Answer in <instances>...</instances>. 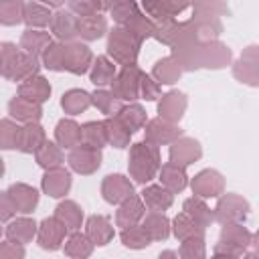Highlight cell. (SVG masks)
I'll list each match as a JSON object with an SVG mask.
<instances>
[{
    "label": "cell",
    "mask_w": 259,
    "mask_h": 259,
    "mask_svg": "<svg viewBox=\"0 0 259 259\" xmlns=\"http://www.w3.org/2000/svg\"><path fill=\"white\" fill-rule=\"evenodd\" d=\"M105 28H107V22L101 14L77 18V36H83L87 40H95V38L103 36Z\"/></svg>",
    "instance_id": "cell-31"
},
{
    "label": "cell",
    "mask_w": 259,
    "mask_h": 259,
    "mask_svg": "<svg viewBox=\"0 0 259 259\" xmlns=\"http://www.w3.org/2000/svg\"><path fill=\"white\" fill-rule=\"evenodd\" d=\"M140 77H142V71L136 67V65H127L123 67V71L111 81V93L115 99H136L140 95Z\"/></svg>",
    "instance_id": "cell-6"
},
{
    "label": "cell",
    "mask_w": 259,
    "mask_h": 259,
    "mask_svg": "<svg viewBox=\"0 0 259 259\" xmlns=\"http://www.w3.org/2000/svg\"><path fill=\"white\" fill-rule=\"evenodd\" d=\"M47 142L45 130L38 123H26L24 127H20V138H18V150L24 154H36L38 148Z\"/></svg>",
    "instance_id": "cell-21"
},
{
    "label": "cell",
    "mask_w": 259,
    "mask_h": 259,
    "mask_svg": "<svg viewBox=\"0 0 259 259\" xmlns=\"http://www.w3.org/2000/svg\"><path fill=\"white\" fill-rule=\"evenodd\" d=\"M51 28H53L55 36H59L61 40L73 42V38L77 36V16L71 14L69 10L57 12L51 20Z\"/></svg>",
    "instance_id": "cell-23"
},
{
    "label": "cell",
    "mask_w": 259,
    "mask_h": 259,
    "mask_svg": "<svg viewBox=\"0 0 259 259\" xmlns=\"http://www.w3.org/2000/svg\"><path fill=\"white\" fill-rule=\"evenodd\" d=\"M144 8H146L152 16L160 18V20H170V18L178 16L186 6H182V4H172V2H148V4H144Z\"/></svg>",
    "instance_id": "cell-46"
},
{
    "label": "cell",
    "mask_w": 259,
    "mask_h": 259,
    "mask_svg": "<svg viewBox=\"0 0 259 259\" xmlns=\"http://www.w3.org/2000/svg\"><path fill=\"white\" fill-rule=\"evenodd\" d=\"M8 196L12 198L16 210H18V212H24V214H26V212H32L34 206H36V202H38V192H36L32 186L22 184V182L12 184V186L8 188Z\"/></svg>",
    "instance_id": "cell-19"
},
{
    "label": "cell",
    "mask_w": 259,
    "mask_h": 259,
    "mask_svg": "<svg viewBox=\"0 0 259 259\" xmlns=\"http://www.w3.org/2000/svg\"><path fill=\"white\" fill-rule=\"evenodd\" d=\"M158 259H180V257H178V253H174V251L168 249V251H162Z\"/></svg>",
    "instance_id": "cell-54"
},
{
    "label": "cell",
    "mask_w": 259,
    "mask_h": 259,
    "mask_svg": "<svg viewBox=\"0 0 259 259\" xmlns=\"http://www.w3.org/2000/svg\"><path fill=\"white\" fill-rule=\"evenodd\" d=\"M81 144L91 146L95 150H99L101 146L107 144L105 140V130H103V121H87L81 125Z\"/></svg>",
    "instance_id": "cell-38"
},
{
    "label": "cell",
    "mask_w": 259,
    "mask_h": 259,
    "mask_svg": "<svg viewBox=\"0 0 259 259\" xmlns=\"http://www.w3.org/2000/svg\"><path fill=\"white\" fill-rule=\"evenodd\" d=\"M18 95L24 97V99H30V101H34V103H42V101H47L49 95H51V85H49V81H47L45 77L34 75V77H28V79H24V81L20 83Z\"/></svg>",
    "instance_id": "cell-20"
},
{
    "label": "cell",
    "mask_w": 259,
    "mask_h": 259,
    "mask_svg": "<svg viewBox=\"0 0 259 259\" xmlns=\"http://www.w3.org/2000/svg\"><path fill=\"white\" fill-rule=\"evenodd\" d=\"M184 214H188L202 229H206L212 223V210L200 198H188V200H184Z\"/></svg>",
    "instance_id": "cell-36"
},
{
    "label": "cell",
    "mask_w": 259,
    "mask_h": 259,
    "mask_svg": "<svg viewBox=\"0 0 259 259\" xmlns=\"http://www.w3.org/2000/svg\"><path fill=\"white\" fill-rule=\"evenodd\" d=\"M140 38L130 32L127 28H113L109 32V40H107V53L121 65H134L138 51H140Z\"/></svg>",
    "instance_id": "cell-4"
},
{
    "label": "cell",
    "mask_w": 259,
    "mask_h": 259,
    "mask_svg": "<svg viewBox=\"0 0 259 259\" xmlns=\"http://www.w3.org/2000/svg\"><path fill=\"white\" fill-rule=\"evenodd\" d=\"M65 233H67V229H65L55 217L45 219V221L40 223V227H38V245H40L42 249L55 251V249L61 247V243H63V239H65Z\"/></svg>",
    "instance_id": "cell-14"
},
{
    "label": "cell",
    "mask_w": 259,
    "mask_h": 259,
    "mask_svg": "<svg viewBox=\"0 0 259 259\" xmlns=\"http://www.w3.org/2000/svg\"><path fill=\"white\" fill-rule=\"evenodd\" d=\"M0 233H2V229H0Z\"/></svg>",
    "instance_id": "cell-58"
},
{
    "label": "cell",
    "mask_w": 259,
    "mask_h": 259,
    "mask_svg": "<svg viewBox=\"0 0 259 259\" xmlns=\"http://www.w3.org/2000/svg\"><path fill=\"white\" fill-rule=\"evenodd\" d=\"M49 45H51V34H49V32H42V30H32V28H28V30L22 34V38H20L22 51H24L26 55H30V57H36V59H38V55L45 53V49H47Z\"/></svg>",
    "instance_id": "cell-28"
},
{
    "label": "cell",
    "mask_w": 259,
    "mask_h": 259,
    "mask_svg": "<svg viewBox=\"0 0 259 259\" xmlns=\"http://www.w3.org/2000/svg\"><path fill=\"white\" fill-rule=\"evenodd\" d=\"M63 162H65V158H63L61 148H59L57 144L49 142V140H47V142L38 148V152H36V164L42 166V168H47V170L61 168Z\"/></svg>",
    "instance_id": "cell-35"
},
{
    "label": "cell",
    "mask_w": 259,
    "mask_h": 259,
    "mask_svg": "<svg viewBox=\"0 0 259 259\" xmlns=\"http://www.w3.org/2000/svg\"><path fill=\"white\" fill-rule=\"evenodd\" d=\"M142 198L150 206V210H156V212H162L172 206V192H168L164 186H158V184L146 186L142 192Z\"/></svg>",
    "instance_id": "cell-29"
},
{
    "label": "cell",
    "mask_w": 259,
    "mask_h": 259,
    "mask_svg": "<svg viewBox=\"0 0 259 259\" xmlns=\"http://www.w3.org/2000/svg\"><path fill=\"white\" fill-rule=\"evenodd\" d=\"M69 188H71V174L63 168L47 170V174L42 176V190L53 198L65 196Z\"/></svg>",
    "instance_id": "cell-17"
},
{
    "label": "cell",
    "mask_w": 259,
    "mask_h": 259,
    "mask_svg": "<svg viewBox=\"0 0 259 259\" xmlns=\"http://www.w3.org/2000/svg\"><path fill=\"white\" fill-rule=\"evenodd\" d=\"M249 243H251V233L243 225L231 223V225H225L223 227L221 241L214 245V253H225V255L239 257Z\"/></svg>",
    "instance_id": "cell-5"
},
{
    "label": "cell",
    "mask_w": 259,
    "mask_h": 259,
    "mask_svg": "<svg viewBox=\"0 0 259 259\" xmlns=\"http://www.w3.org/2000/svg\"><path fill=\"white\" fill-rule=\"evenodd\" d=\"M142 217H144V204L136 194H132L130 198H125L121 202V206H119V210L115 214V223L119 227L127 229V227H134Z\"/></svg>",
    "instance_id": "cell-22"
},
{
    "label": "cell",
    "mask_w": 259,
    "mask_h": 259,
    "mask_svg": "<svg viewBox=\"0 0 259 259\" xmlns=\"http://www.w3.org/2000/svg\"><path fill=\"white\" fill-rule=\"evenodd\" d=\"M140 95H142L144 99L152 101V99L160 97V85H158L152 77H148V75L142 73V77H140Z\"/></svg>",
    "instance_id": "cell-51"
},
{
    "label": "cell",
    "mask_w": 259,
    "mask_h": 259,
    "mask_svg": "<svg viewBox=\"0 0 259 259\" xmlns=\"http://www.w3.org/2000/svg\"><path fill=\"white\" fill-rule=\"evenodd\" d=\"M42 65L51 71H65V45L51 42L42 53Z\"/></svg>",
    "instance_id": "cell-43"
},
{
    "label": "cell",
    "mask_w": 259,
    "mask_h": 259,
    "mask_svg": "<svg viewBox=\"0 0 259 259\" xmlns=\"http://www.w3.org/2000/svg\"><path fill=\"white\" fill-rule=\"evenodd\" d=\"M22 10L24 4L18 0H8V2H0V22L2 24H18L22 20Z\"/></svg>",
    "instance_id": "cell-48"
},
{
    "label": "cell",
    "mask_w": 259,
    "mask_h": 259,
    "mask_svg": "<svg viewBox=\"0 0 259 259\" xmlns=\"http://www.w3.org/2000/svg\"><path fill=\"white\" fill-rule=\"evenodd\" d=\"M2 174H4V160L0 158V176H2Z\"/></svg>",
    "instance_id": "cell-56"
},
{
    "label": "cell",
    "mask_w": 259,
    "mask_h": 259,
    "mask_svg": "<svg viewBox=\"0 0 259 259\" xmlns=\"http://www.w3.org/2000/svg\"><path fill=\"white\" fill-rule=\"evenodd\" d=\"M160 180H162V186L168 190V192H180L186 188V172L182 166H176L172 162L164 164L162 170H160Z\"/></svg>",
    "instance_id": "cell-27"
},
{
    "label": "cell",
    "mask_w": 259,
    "mask_h": 259,
    "mask_svg": "<svg viewBox=\"0 0 259 259\" xmlns=\"http://www.w3.org/2000/svg\"><path fill=\"white\" fill-rule=\"evenodd\" d=\"M38 71V59L26 55L12 42L0 45V73L10 81H24Z\"/></svg>",
    "instance_id": "cell-1"
},
{
    "label": "cell",
    "mask_w": 259,
    "mask_h": 259,
    "mask_svg": "<svg viewBox=\"0 0 259 259\" xmlns=\"http://www.w3.org/2000/svg\"><path fill=\"white\" fill-rule=\"evenodd\" d=\"M69 164L79 174H93L99 168V164H101V152L95 150V148H91V146L79 144L77 148L71 150Z\"/></svg>",
    "instance_id": "cell-8"
},
{
    "label": "cell",
    "mask_w": 259,
    "mask_h": 259,
    "mask_svg": "<svg viewBox=\"0 0 259 259\" xmlns=\"http://www.w3.org/2000/svg\"><path fill=\"white\" fill-rule=\"evenodd\" d=\"M8 113L18 119V121H24V123H36L42 115V107L40 103H34L30 99H24V97H12L10 103H8Z\"/></svg>",
    "instance_id": "cell-16"
},
{
    "label": "cell",
    "mask_w": 259,
    "mask_h": 259,
    "mask_svg": "<svg viewBox=\"0 0 259 259\" xmlns=\"http://www.w3.org/2000/svg\"><path fill=\"white\" fill-rule=\"evenodd\" d=\"M55 138H57L59 146L73 150L81 144V125H77L73 119H61L55 130Z\"/></svg>",
    "instance_id": "cell-30"
},
{
    "label": "cell",
    "mask_w": 259,
    "mask_h": 259,
    "mask_svg": "<svg viewBox=\"0 0 259 259\" xmlns=\"http://www.w3.org/2000/svg\"><path fill=\"white\" fill-rule=\"evenodd\" d=\"M109 8H111V16L121 24V28H127L140 40H144L146 36H152L156 32L154 24L144 14H140L136 4H132V2H117V4H109Z\"/></svg>",
    "instance_id": "cell-3"
},
{
    "label": "cell",
    "mask_w": 259,
    "mask_h": 259,
    "mask_svg": "<svg viewBox=\"0 0 259 259\" xmlns=\"http://www.w3.org/2000/svg\"><path fill=\"white\" fill-rule=\"evenodd\" d=\"M225 188V180L217 170H202L192 178V192L200 198L219 196Z\"/></svg>",
    "instance_id": "cell-11"
},
{
    "label": "cell",
    "mask_w": 259,
    "mask_h": 259,
    "mask_svg": "<svg viewBox=\"0 0 259 259\" xmlns=\"http://www.w3.org/2000/svg\"><path fill=\"white\" fill-rule=\"evenodd\" d=\"M55 219L67 229V231H77L83 221V210L77 202L65 200L55 208Z\"/></svg>",
    "instance_id": "cell-24"
},
{
    "label": "cell",
    "mask_w": 259,
    "mask_h": 259,
    "mask_svg": "<svg viewBox=\"0 0 259 259\" xmlns=\"http://www.w3.org/2000/svg\"><path fill=\"white\" fill-rule=\"evenodd\" d=\"M182 130L170 121H164V119H152L148 121L146 125V142L152 144V146H162V144H172L180 138Z\"/></svg>",
    "instance_id": "cell-9"
},
{
    "label": "cell",
    "mask_w": 259,
    "mask_h": 259,
    "mask_svg": "<svg viewBox=\"0 0 259 259\" xmlns=\"http://www.w3.org/2000/svg\"><path fill=\"white\" fill-rule=\"evenodd\" d=\"M121 243L130 249H144L150 245V237L146 235V231L142 227H127L121 231Z\"/></svg>",
    "instance_id": "cell-47"
},
{
    "label": "cell",
    "mask_w": 259,
    "mask_h": 259,
    "mask_svg": "<svg viewBox=\"0 0 259 259\" xmlns=\"http://www.w3.org/2000/svg\"><path fill=\"white\" fill-rule=\"evenodd\" d=\"M174 235L180 241H184V239H190V237H202L204 235V229L198 227L188 214L180 212V214L174 217Z\"/></svg>",
    "instance_id": "cell-42"
},
{
    "label": "cell",
    "mask_w": 259,
    "mask_h": 259,
    "mask_svg": "<svg viewBox=\"0 0 259 259\" xmlns=\"http://www.w3.org/2000/svg\"><path fill=\"white\" fill-rule=\"evenodd\" d=\"M22 20L32 28V26H47L51 24L53 20V14L47 6L42 4H36V2H28L24 4V10H22Z\"/></svg>",
    "instance_id": "cell-37"
},
{
    "label": "cell",
    "mask_w": 259,
    "mask_h": 259,
    "mask_svg": "<svg viewBox=\"0 0 259 259\" xmlns=\"http://www.w3.org/2000/svg\"><path fill=\"white\" fill-rule=\"evenodd\" d=\"M243 259H257V257H255V255H253V253H251V255H245V257H243Z\"/></svg>",
    "instance_id": "cell-57"
},
{
    "label": "cell",
    "mask_w": 259,
    "mask_h": 259,
    "mask_svg": "<svg viewBox=\"0 0 259 259\" xmlns=\"http://www.w3.org/2000/svg\"><path fill=\"white\" fill-rule=\"evenodd\" d=\"M93 251V243L87 239V235L73 233L65 243V253L73 259H87Z\"/></svg>",
    "instance_id": "cell-40"
},
{
    "label": "cell",
    "mask_w": 259,
    "mask_h": 259,
    "mask_svg": "<svg viewBox=\"0 0 259 259\" xmlns=\"http://www.w3.org/2000/svg\"><path fill=\"white\" fill-rule=\"evenodd\" d=\"M36 233V225L32 219H26V217H20L16 221H12L8 227H6V237L8 241L12 243H18V245H24V243H30L32 237Z\"/></svg>",
    "instance_id": "cell-26"
},
{
    "label": "cell",
    "mask_w": 259,
    "mask_h": 259,
    "mask_svg": "<svg viewBox=\"0 0 259 259\" xmlns=\"http://www.w3.org/2000/svg\"><path fill=\"white\" fill-rule=\"evenodd\" d=\"M113 75H115V65L107 57H97L91 67L89 79L93 85H107L113 81Z\"/></svg>",
    "instance_id": "cell-39"
},
{
    "label": "cell",
    "mask_w": 259,
    "mask_h": 259,
    "mask_svg": "<svg viewBox=\"0 0 259 259\" xmlns=\"http://www.w3.org/2000/svg\"><path fill=\"white\" fill-rule=\"evenodd\" d=\"M91 51L81 42H67L65 45V71H71L75 75H81L91 65Z\"/></svg>",
    "instance_id": "cell-12"
},
{
    "label": "cell",
    "mask_w": 259,
    "mask_h": 259,
    "mask_svg": "<svg viewBox=\"0 0 259 259\" xmlns=\"http://www.w3.org/2000/svg\"><path fill=\"white\" fill-rule=\"evenodd\" d=\"M0 259H24V247L12 241L0 243Z\"/></svg>",
    "instance_id": "cell-52"
},
{
    "label": "cell",
    "mask_w": 259,
    "mask_h": 259,
    "mask_svg": "<svg viewBox=\"0 0 259 259\" xmlns=\"http://www.w3.org/2000/svg\"><path fill=\"white\" fill-rule=\"evenodd\" d=\"M20 127L12 119H0V150L18 148Z\"/></svg>",
    "instance_id": "cell-45"
},
{
    "label": "cell",
    "mask_w": 259,
    "mask_h": 259,
    "mask_svg": "<svg viewBox=\"0 0 259 259\" xmlns=\"http://www.w3.org/2000/svg\"><path fill=\"white\" fill-rule=\"evenodd\" d=\"M160 168V152L148 142H138L130 150V174L136 182L146 184Z\"/></svg>",
    "instance_id": "cell-2"
},
{
    "label": "cell",
    "mask_w": 259,
    "mask_h": 259,
    "mask_svg": "<svg viewBox=\"0 0 259 259\" xmlns=\"http://www.w3.org/2000/svg\"><path fill=\"white\" fill-rule=\"evenodd\" d=\"M142 229L146 231V235L150 237V241H164L170 235V223H168V219L162 212H156V210H150L146 214Z\"/></svg>",
    "instance_id": "cell-25"
},
{
    "label": "cell",
    "mask_w": 259,
    "mask_h": 259,
    "mask_svg": "<svg viewBox=\"0 0 259 259\" xmlns=\"http://www.w3.org/2000/svg\"><path fill=\"white\" fill-rule=\"evenodd\" d=\"M186 109V97L184 93H178V91H170L166 95H162L160 103H158V113H160V119L164 121H178L182 117Z\"/></svg>",
    "instance_id": "cell-15"
},
{
    "label": "cell",
    "mask_w": 259,
    "mask_h": 259,
    "mask_svg": "<svg viewBox=\"0 0 259 259\" xmlns=\"http://www.w3.org/2000/svg\"><path fill=\"white\" fill-rule=\"evenodd\" d=\"M202 156V150H200V144L196 140H190V138H182V140H176L172 146H170V162L176 164V166H188L192 164L194 160H198Z\"/></svg>",
    "instance_id": "cell-13"
},
{
    "label": "cell",
    "mask_w": 259,
    "mask_h": 259,
    "mask_svg": "<svg viewBox=\"0 0 259 259\" xmlns=\"http://www.w3.org/2000/svg\"><path fill=\"white\" fill-rule=\"evenodd\" d=\"M85 231H87V239L93 245H107L113 239V227H111L109 219L103 217V214L89 217L87 225H85Z\"/></svg>",
    "instance_id": "cell-18"
},
{
    "label": "cell",
    "mask_w": 259,
    "mask_h": 259,
    "mask_svg": "<svg viewBox=\"0 0 259 259\" xmlns=\"http://www.w3.org/2000/svg\"><path fill=\"white\" fill-rule=\"evenodd\" d=\"M61 105H63V109H65L67 113L77 115V113L85 111V109L91 105V95H89L87 91H83V89H71V91H67V93L63 95Z\"/></svg>",
    "instance_id": "cell-34"
},
{
    "label": "cell",
    "mask_w": 259,
    "mask_h": 259,
    "mask_svg": "<svg viewBox=\"0 0 259 259\" xmlns=\"http://www.w3.org/2000/svg\"><path fill=\"white\" fill-rule=\"evenodd\" d=\"M247 210H249L247 200H243V198L237 196V194H225V196L217 202L214 212H212V219H217V221L223 223V225H231V223L243 221V217L247 214Z\"/></svg>",
    "instance_id": "cell-7"
},
{
    "label": "cell",
    "mask_w": 259,
    "mask_h": 259,
    "mask_svg": "<svg viewBox=\"0 0 259 259\" xmlns=\"http://www.w3.org/2000/svg\"><path fill=\"white\" fill-rule=\"evenodd\" d=\"M204 239L202 237H190L184 239L180 245V259H204Z\"/></svg>",
    "instance_id": "cell-49"
},
{
    "label": "cell",
    "mask_w": 259,
    "mask_h": 259,
    "mask_svg": "<svg viewBox=\"0 0 259 259\" xmlns=\"http://www.w3.org/2000/svg\"><path fill=\"white\" fill-rule=\"evenodd\" d=\"M180 65L174 57H166V59H160L156 65H154V77L160 81V83H174L178 81L180 77Z\"/></svg>",
    "instance_id": "cell-41"
},
{
    "label": "cell",
    "mask_w": 259,
    "mask_h": 259,
    "mask_svg": "<svg viewBox=\"0 0 259 259\" xmlns=\"http://www.w3.org/2000/svg\"><path fill=\"white\" fill-rule=\"evenodd\" d=\"M212 259H237V257H233V255H225V253H214Z\"/></svg>",
    "instance_id": "cell-55"
},
{
    "label": "cell",
    "mask_w": 259,
    "mask_h": 259,
    "mask_svg": "<svg viewBox=\"0 0 259 259\" xmlns=\"http://www.w3.org/2000/svg\"><path fill=\"white\" fill-rule=\"evenodd\" d=\"M103 130H105V140L111 144V146H115V148H125L127 144H130V130L113 115V117H109V119H105L103 121Z\"/></svg>",
    "instance_id": "cell-33"
},
{
    "label": "cell",
    "mask_w": 259,
    "mask_h": 259,
    "mask_svg": "<svg viewBox=\"0 0 259 259\" xmlns=\"http://www.w3.org/2000/svg\"><path fill=\"white\" fill-rule=\"evenodd\" d=\"M101 194L107 202L115 204V202H123L125 198H130L134 194V186L130 178H125L123 174H109L105 176L101 184Z\"/></svg>",
    "instance_id": "cell-10"
},
{
    "label": "cell",
    "mask_w": 259,
    "mask_h": 259,
    "mask_svg": "<svg viewBox=\"0 0 259 259\" xmlns=\"http://www.w3.org/2000/svg\"><path fill=\"white\" fill-rule=\"evenodd\" d=\"M91 103H93L99 111H103V113H107V115H111V117L117 115V111L121 109V101L115 99L113 93H111V91H105V89L95 91V93L91 95Z\"/></svg>",
    "instance_id": "cell-44"
},
{
    "label": "cell",
    "mask_w": 259,
    "mask_h": 259,
    "mask_svg": "<svg viewBox=\"0 0 259 259\" xmlns=\"http://www.w3.org/2000/svg\"><path fill=\"white\" fill-rule=\"evenodd\" d=\"M127 130H130V134H134V132H138V130H142L144 127V123H146V111H144V107L142 105H138V103H130V105H121V109L117 111V115H115Z\"/></svg>",
    "instance_id": "cell-32"
},
{
    "label": "cell",
    "mask_w": 259,
    "mask_h": 259,
    "mask_svg": "<svg viewBox=\"0 0 259 259\" xmlns=\"http://www.w3.org/2000/svg\"><path fill=\"white\" fill-rule=\"evenodd\" d=\"M101 8H109V4H103V2H69V12L75 14L77 18L95 16V14H99Z\"/></svg>",
    "instance_id": "cell-50"
},
{
    "label": "cell",
    "mask_w": 259,
    "mask_h": 259,
    "mask_svg": "<svg viewBox=\"0 0 259 259\" xmlns=\"http://www.w3.org/2000/svg\"><path fill=\"white\" fill-rule=\"evenodd\" d=\"M14 212H16V206H14L12 198L8 196V192H0V221L12 219Z\"/></svg>",
    "instance_id": "cell-53"
}]
</instances>
